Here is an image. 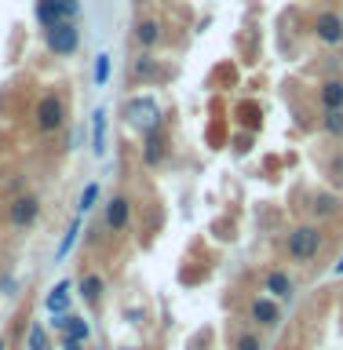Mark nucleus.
<instances>
[{
  "label": "nucleus",
  "instance_id": "4468645a",
  "mask_svg": "<svg viewBox=\"0 0 343 350\" xmlns=\"http://www.w3.org/2000/svg\"><path fill=\"white\" fill-rule=\"evenodd\" d=\"M157 77H161V66H157V59H153L150 51H139V55H136V62H131V81L150 84V81H157Z\"/></svg>",
  "mask_w": 343,
  "mask_h": 350
},
{
  "label": "nucleus",
  "instance_id": "dca6fc26",
  "mask_svg": "<svg viewBox=\"0 0 343 350\" xmlns=\"http://www.w3.org/2000/svg\"><path fill=\"white\" fill-rule=\"evenodd\" d=\"M66 306H70V281H59L48 292V310L51 314H66Z\"/></svg>",
  "mask_w": 343,
  "mask_h": 350
},
{
  "label": "nucleus",
  "instance_id": "f8f14e48",
  "mask_svg": "<svg viewBox=\"0 0 343 350\" xmlns=\"http://www.w3.org/2000/svg\"><path fill=\"white\" fill-rule=\"evenodd\" d=\"M125 113H128V120H131V124H136V128H142V131H147V128H153V124H161V117H157V106H153L150 98H147V103H142V98H136V103H128V106H125Z\"/></svg>",
  "mask_w": 343,
  "mask_h": 350
},
{
  "label": "nucleus",
  "instance_id": "bb28decb",
  "mask_svg": "<svg viewBox=\"0 0 343 350\" xmlns=\"http://www.w3.org/2000/svg\"><path fill=\"white\" fill-rule=\"evenodd\" d=\"M336 273H343V256H340V262H336Z\"/></svg>",
  "mask_w": 343,
  "mask_h": 350
},
{
  "label": "nucleus",
  "instance_id": "4be33fe9",
  "mask_svg": "<svg viewBox=\"0 0 343 350\" xmlns=\"http://www.w3.org/2000/svg\"><path fill=\"white\" fill-rule=\"evenodd\" d=\"M48 4H55L66 18H73V22L81 18V0H48Z\"/></svg>",
  "mask_w": 343,
  "mask_h": 350
},
{
  "label": "nucleus",
  "instance_id": "aec40b11",
  "mask_svg": "<svg viewBox=\"0 0 343 350\" xmlns=\"http://www.w3.org/2000/svg\"><path fill=\"white\" fill-rule=\"evenodd\" d=\"M26 350H48V332H44V325L33 321L29 332H26Z\"/></svg>",
  "mask_w": 343,
  "mask_h": 350
},
{
  "label": "nucleus",
  "instance_id": "423d86ee",
  "mask_svg": "<svg viewBox=\"0 0 343 350\" xmlns=\"http://www.w3.org/2000/svg\"><path fill=\"white\" fill-rule=\"evenodd\" d=\"M164 157H168V131H164V124H153L142 131V164L161 168Z\"/></svg>",
  "mask_w": 343,
  "mask_h": 350
},
{
  "label": "nucleus",
  "instance_id": "f03ea898",
  "mask_svg": "<svg viewBox=\"0 0 343 350\" xmlns=\"http://www.w3.org/2000/svg\"><path fill=\"white\" fill-rule=\"evenodd\" d=\"M66 117H70V109H66V98L59 92H44L37 98V106H33V124H37L40 135H55V131H62Z\"/></svg>",
  "mask_w": 343,
  "mask_h": 350
},
{
  "label": "nucleus",
  "instance_id": "a878e982",
  "mask_svg": "<svg viewBox=\"0 0 343 350\" xmlns=\"http://www.w3.org/2000/svg\"><path fill=\"white\" fill-rule=\"evenodd\" d=\"M249 146H252V135H238L234 139V150L238 153H249Z\"/></svg>",
  "mask_w": 343,
  "mask_h": 350
},
{
  "label": "nucleus",
  "instance_id": "39448f33",
  "mask_svg": "<svg viewBox=\"0 0 343 350\" xmlns=\"http://www.w3.org/2000/svg\"><path fill=\"white\" fill-rule=\"evenodd\" d=\"M311 33H314L318 44L340 48V44H343V15H340V11H333V8H322L311 18Z\"/></svg>",
  "mask_w": 343,
  "mask_h": 350
},
{
  "label": "nucleus",
  "instance_id": "cd10ccee",
  "mask_svg": "<svg viewBox=\"0 0 343 350\" xmlns=\"http://www.w3.org/2000/svg\"><path fill=\"white\" fill-rule=\"evenodd\" d=\"M120 350H139V347H120Z\"/></svg>",
  "mask_w": 343,
  "mask_h": 350
},
{
  "label": "nucleus",
  "instance_id": "2eb2a0df",
  "mask_svg": "<svg viewBox=\"0 0 343 350\" xmlns=\"http://www.w3.org/2000/svg\"><path fill=\"white\" fill-rule=\"evenodd\" d=\"M340 212V201L333 193H314V201H311V215L318 219V226L325 223V219H333Z\"/></svg>",
  "mask_w": 343,
  "mask_h": 350
},
{
  "label": "nucleus",
  "instance_id": "f257e3e1",
  "mask_svg": "<svg viewBox=\"0 0 343 350\" xmlns=\"http://www.w3.org/2000/svg\"><path fill=\"white\" fill-rule=\"evenodd\" d=\"M325 252V234L318 223H300L289 230V237H285V256L292 262H300V267H311V262Z\"/></svg>",
  "mask_w": 343,
  "mask_h": 350
},
{
  "label": "nucleus",
  "instance_id": "9b49d317",
  "mask_svg": "<svg viewBox=\"0 0 343 350\" xmlns=\"http://www.w3.org/2000/svg\"><path fill=\"white\" fill-rule=\"evenodd\" d=\"M318 106L322 109H343V77H325V81H318Z\"/></svg>",
  "mask_w": 343,
  "mask_h": 350
},
{
  "label": "nucleus",
  "instance_id": "7ed1b4c3",
  "mask_svg": "<svg viewBox=\"0 0 343 350\" xmlns=\"http://www.w3.org/2000/svg\"><path fill=\"white\" fill-rule=\"evenodd\" d=\"M44 48H48L55 59H70V55H77V48H81V29H77L73 18L59 22V26L44 29Z\"/></svg>",
  "mask_w": 343,
  "mask_h": 350
},
{
  "label": "nucleus",
  "instance_id": "f3484780",
  "mask_svg": "<svg viewBox=\"0 0 343 350\" xmlns=\"http://www.w3.org/2000/svg\"><path fill=\"white\" fill-rule=\"evenodd\" d=\"M322 131L329 139H343V109H322Z\"/></svg>",
  "mask_w": 343,
  "mask_h": 350
},
{
  "label": "nucleus",
  "instance_id": "412c9836",
  "mask_svg": "<svg viewBox=\"0 0 343 350\" xmlns=\"http://www.w3.org/2000/svg\"><path fill=\"white\" fill-rule=\"evenodd\" d=\"M234 350H263V339L259 332H252V328H245V332L234 336Z\"/></svg>",
  "mask_w": 343,
  "mask_h": 350
},
{
  "label": "nucleus",
  "instance_id": "1a4fd4ad",
  "mask_svg": "<svg viewBox=\"0 0 343 350\" xmlns=\"http://www.w3.org/2000/svg\"><path fill=\"white\" fill-rule=\"evenodd\" d=\"M263 292H267L270 299L285 303V299H292V295H296V278L285 267H270L267 273H263Z\"/></svg>",
  "mask_w": 343,
  "mask_h": 350
},
{
  "label": "nucleus",
  "instance_id": "5701e85b",
  "mask_svg": "<svg viewBox=\"0 0 343 350\" xmlns=\"http://www.w3.org/2000/svg\"><path fill=\"white\" fill-rule=\"evenodd\" d=\"M95 201H99V183H88L81 190V212H92Z\"/></svg>",
  "mask_w": 343,
  "mask_h": 350
},
{
  "label": "nucleus",
  "instance_id": "393cba45",
  "mask_svg": "<svg viewBox=\"0 0 343 350\" xmlns=\"http://www.w3.org/2000/svg\"><path fill=\"white\" fill-rule=\"evenodd\" d=\"M110 77V55H99L95 59V84H106Z\"/></svg>",
  "mask_w": 343,
  "mask_h": 350
},
{
  "label": "nucleus",
  "instance_id": "0eeeda50",
  "mask_svg": "<svg viewBox=\"0 0 343 350\" xmlns=\"http://www.w3.org/2000/svg\"><path fill=\"white\" fill-rule=\"evenodd\" d=\"M103 226L110 230V234H125V230L131 226V201H128V193H114L103 204Z\"/></svg>",
  "mask_w": 343,
  "mask_h": 350
},
{
  "label": "nucleus",
  "instance_id": "6ab92c4d",
  "mask_svg": "<svg viewBox=\"0 0 343 350\" xmlns=\"http://www.w3.org/2000/svg\"><path fill=\"white\" fill-rule=\"evenodd\" d=\"M92 128H95V153H106V109H95Z\"/></svg>",
  "mask_w": 343,
  "mask_h": 350
},
{
  "label": "nucleus",
  "instance_id": "b1692460",
  "mask_svg": "<svg viewBox=\"0 0 343 350\" xmlns=\"http://www.w3.org/2000/svg\"><path fill=\"white\" fill-rule=\"evenodd\" d=\"M77 226H81V219H73V223H70V230H66V237H62V245H59V252H55V259H62L66 252L73 248V241H77Z\"/></svg>",
  "mask_w": 343,
  "mask_h": 350
},
{
  "label": "nucleus",
  "instance_id": "6e6552de",
  "mask_svg": "<svg viewBox=\"0 0 343 350\" xmlns=\"http://www.w3.org/2000/svg\"><path fill=\"white\" fill-rule=\"evenodd\" d=\"M249 321L263 328V332H270V328L281 325V303L270 299V295H256V299L249 303Z\"/></svg>",
  "mask_w": 343,
  "mask_h": 350
},
{
  "label": "nucleus",
  "instance_id": "9d476101",
  "mask_svg": "<svg viewBox=\"0 0 343 350\" xmlns=\"http://www.w3.org/2000/svg\"><path fill=\"white\" fill-rule=\"evenodd\" d=\"M77 288H81L84 303L92 306V310H99L103 306V295H106V278L99 270H81V278H77Z\"/></svg>",
  "mask_w": 343,
  "mask_h": 350
},
{
  "label": "nucleus",
  "instance_id": "a211bd4d",
  "mask_svg": "<svg viewBox=\"0 0 343 350\" xmlns=\"http://www.w3.org/2000/svg\"><path fill=\"white\" fill-rule=\"evenodd\" d=\"M37 22L44 29H51V26H59V22H66V15L55 4H48V0H37Z\"/></svg>",
  "mask_w": 343,
  "mask_h": 350
},
{
  "label": "nucleus",
  "instance_id": "20e7f679",
  "mask_svg": "<svg viewBox=\"0 0 343 350\" xmlns=\"http://www.w3.org/2000/svg\"><path fill=\"white\" fill-rule=\"evenodd\" d=\"M4 219H8L11 230H29V226H37V219H40V197H37V193H18V197H11Z\"/></svg>",
  "mask_w": 343,
  "mask_h": 350
},
{
  "label": "nucleus",
  "instance_id": "c85d7f7f",
  "mask_svg": "<svg viewBox=\"0 0 343 350\" xmlns=\"http://www.w3.org/2000/svg\"><path fill=\"white\" fill-rule=\"evenodd\" d=\"M0 350H4V339H0Z\"/></svg>",
  "mask_w": 343,
  "mask_h": 350
},
{
  "label": "nucleus",
  "instance_id": "ddd939ff",
  "mask_svg": "<svg viewBox=\"0 0 343 350\" xmlns=\"http://www.w3.org/2000/svg\"><path fill=\"white\" fill-rule=\"evenodd\" d=\"M136 44H139V51H153L161 44V22L157 18H136Z\"/></svg>",
  "mask_w": 343,
  "mask_h": 350
}]
</instances>
